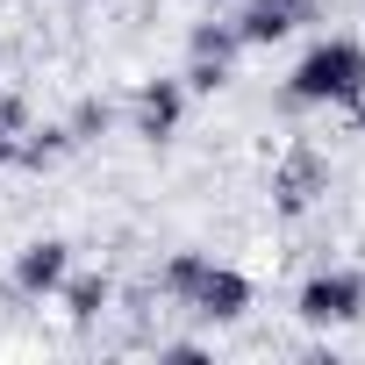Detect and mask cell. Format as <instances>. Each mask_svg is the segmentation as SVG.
I'll list each match as a JSON object with an SVG mask.
<instances>
[{
    "mask_svg": "<svg viewBox=\"0 0 365 365\" xmlns=\"http://www.w3.org/2000/svg\"><path fill=\"white\" fill-rule=\"evenodd\" d=\"M158 294L179 301L187 315H201V322H215V329L244 322L251 301H258V287H251L237 265H215L208 251H172V258L158 265Z\"/></svg>",
    "mask_w": 365,
    "mask_h": 365,
    "instance_id": "cell-1",
    "label": "cell"
},
{
    "mask_svg": "<svg viewBox=\"0 0 365 365\" xmlns=\"http://www.w3.org/2000/svg\"><path fill=\"white\" fill-rule=\"evenodd\" d=\"M287 101L294 108H358L365 101V43L358 36H322L301 51V65L287 72Z\"/></svg>",
    "mask_w": 365,
    "mask_h": 365,
    "instance_id": "cell-2",
    "label": "cell"
},
{
    "mask_svg": "<svg viewBox=\"0 0 365 365\" xmlns=\"http://www.w3.org/2000/svg\"><path fill=\"white\" fill-rule=\"evenodd\" d=\"M294 315H301L308 329H344V322H358V315H365V272H351V265L308 272L301 294H294Z\"/></svg>",
    "mask_w": 365,
    "mask_h": 365,
    "instance_id": "cell-3",
    "label": "cell"
},
{
    "mask_svg": "<svg viewBox=\"0 0 365 365\" xmlns=\"http://www.w3.org/2000/svg\"><path fill=\"white\" fill-rule=\"evenodd\" d=\"M329 194V158L315 150V143H287L279 150V165H272V215H308L315 201Z\"/></svg>",
    "mask_w": 365,
    "mask_h": 365,
    "instance_id": "cell-4",
    "label": "cell"
},
{
    "mask_svg": "<svg viewBox=\"0 0 365 365\" xmlns=\"http://www.w3.org/2000/svg\"><path fill=\"white\" fill-rule=\"evenodd\" d=\"M230 22H237V43H244V51H272V43H287L294 29L322 22V0H244Z\"/></svg>",
    "mask_w": 365,
    "mask_h": 365,
    "instance_id": "cell-5",
    "label": "cell"
},
{
    "mask_svg": "<svg viewBox=\"0 0 365 365\" xmlns=\"http://www.w3.org/2000/svg\"><path fill=\"white\" fill-rule=\"evenodd\" d=\"M187 79H143L136 86V101H129V129H136V143H150V150H165L172 136H179V122H187Z\"/></svg>",
    "mask_w": 365,
    "mask_h": 365,
    "instance_id": "cell-6",
    "label": "cell"
},
{
    "mask_svg": "<svg viewBox=\"0 0 365 365\" xmlns=\"http://www.w3.org/2000/svg\"><path fill=\"white\" fill-rule=\"evenodd\" d=\"M65 272H72V244H65V237H29V244L15 251V294H29V301L58 294Z\"/></svg>",
    "mask_w": 365,
    "mask_h": 365,
    "instance_id": "cell-7",
    "label": "cell"
},
{
    "mask_svg": "<svg viewBox=\"0 0 365 365\" xmlns=\"http://www.w3.org/2000/svg\"><path fill=\"white\" fill-rule=\"evenodd\" d=\"M58 301H65V315H72L79 329H93V322L115 308V279H108V272H65Z\"/></svg>",
    "mask_w": 365,
    "mask_h": 365,
    "instance_id": "cell-8",
    "label": "cell"
},
{
    "mask_svg": "<svg viewBox=\"0 0 365 365\" xmlns=\"http://www.w3.org/2000/svg\"><path fill=\"white\" fill-rule=\"evenodd\" d=\"M65 150H79L65 122H29V129H22V143H15V165H22V172H51Z\"/></svg>",
    "mask_w": 365,
    "mask_h": 365,
    "instance_id": "cell-9",
    "label": "cell"
},
{
    "mask_svg": "<svg viewBox=\"0 0 365 365\" xmlns=\"http://www.w3.org/2000/svg\"><path fill=\"white\" fill-rule=\"evenodd\" d=\"M237 22H194L187 29V58H222V65H237Z\"/></svg>",
    "mask_w": 365,
    "mask_h": 365,
    "instance_id": "cell-10",
    "label": "cell"
},
{
    "mask_svg": "<svg viewBox=\"0 0 365 365\" xmlns=\"http://www.w3.org/2000/svg\"><path fill=\"white\" fill-rule=\"evenodd\" d=\"M65 129H72V143H101V136L115 129V108H108L101 93H86V101H79V108L65 115Z\"/></svg>",
    "mask_w": 365,
    "mask_h": 365,
    "instance_id": "cell-11",
    "label": "cell"
},
{
    "mask_svg": "<svg viewBox=\"0 0 365 365\" xmlns=\"http://www.w3.org/2000/svg\"><path fill=\"white\" fill-rule=\"evenodd\" d=\"M179 79H187V93H222V86H230V65H222V58H187Z\"/></svg>",
    "mask_w": 365,
    "mask_h": 365,
    "instance_id": "cell-12",
    "label": "cell"
},
{
    "mask_svg": "<svg viewBox=\"0 0 365 365\" xmlns=\"http://www.w3.org/2000/svg\"><path fill=\"white\" fill-rule=\"evenodd\" d=\"M29 122H36V115H29V93H0V129H15V136H22Z\"/></svg>",
    "mask_w": 365,
    "mask_h": 365,
    "instance_id": "cell-13",
    "label": "cell"
},
{
    "mask_svg": "<svg viewBox=\"0 0 365 365\" xmlns=\"http://www.w3.org/2000/svg\"><path fill=\"white\" fill-rule=\"evenodd\" d=\"M158 358H172V365H208V344H158Z\"/></svg>",
    "mask_w": 365,
    "mask_h": 365,
    "instance_id": "cell-14",
    "label": "cell"
},
{
    "mask_svg": "<svg viewBox=\"0 0 365 365\" xmlns=\"http://www.w3.org/2000/svg\"><path fill=\"white\" fill-rule=\"evenodd\" d=\"M15 143H22L15 129H0V172H8V165H15Z\"/></svg>",
    "mask_w": 365,
    "mask_h": 365,
    "instance_id": "cell-15",
    "label": "cell"
},
{
    "mask_svg": "<svg viewBox=\"0 0 365 365\" xmlns=\"http://www.w3.org/2000/svg\"><path fill=\"white\" fill-rule=\"evenodd\" d=\"M72 8H115V0H72Z\"/></svg>",
    "mask_w": 365,
    "mask_h": 365,
    "instance_id": "cell-16",
    "label": "cell"
}]
</instances>
